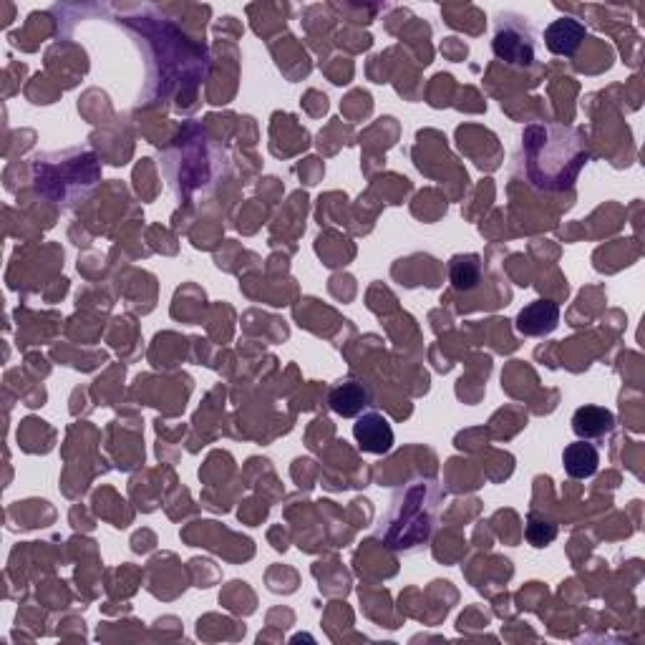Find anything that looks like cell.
<instances>
[{
    "mask_svg": "<svg viewBox=\"0 0 645 645\" xmlns=\"http://www.w3.org/2000/svg\"><path fill=\"white\" fill-rule=\"evenodd\" d=\"M527 179L540 192H565L588 162L583 134L562 124H530L522 132Z\"/></svg>",
    "mask_w": 645,
    "mask_h": 645,
    "instance_id": "cell-1",
    "label": "cell"
},
{
    "mask_svg": "<svg viewBox=\"0 0 645 645\" xmlns=\"http://www.w3.org/2000/svg\"><path fill=\"white\" fill-rule=\"evenodd\" d=\"M525 21L527 18L520 16H502L497 36L492 41L494 56L509 66H520V69H530L535 63V36Z\"/></svg>",
    "mask_w": 645,
    "mask_h": 645,
    "instance_id": "cell-2",
    "label": "cell"
},
{
    "mask_svg": "<svg viewBox=\"0 0 645 645\" xmlns=\"http://www.w3.org/2000/svg\"><path fill=\"white\" fill-rule=\"evenodd\" d=\"M353 439H356L358 449L366 451V454H386L394 446V429H391L386 416L366 411V414L356 416Z\"/></svg>",
    "mask_w": 645,
    "mask_h": 645,
    "instance_id": "cell-3",
    "label": "cell"
},
{
    "mask_svg": "<svg viewBox=\"0 0 645 645\" xmlns=\"http://www.w3.org/2000/svg\"><path fill=\"white\" fill-rule=\"evenodd\" d=\"M557 326H560V305L552 300H535V303L525 305L514 320L517 333L527 338L550 336Z\"/></svg>",
    "mask_w": 645,
    "mask_h": 645,
    "instance_id": "cell-4",
    "label": "cell"
},
{
    "mask_svg": "<svg viewBox=\"0 0 645 645\" xmlns=\"http://www.w3.org/2000/svg\"><path fill=\"white\" fill-rule=\"evenodd\" d=\"M583 41L585 26L577 18H557L545 31V46L555 56H575Z\"/></svg>",
    "mask_w": 645,
    "mask_h": 645,
    "instance_id": "cell-5",
    "label": "cell"
},
{
    "mask_svg": "<svg viewBox=\"0 0 645 645\" xmlns=\"http://www.w3.org/2000/svg\"><path fill=\"white\" fill-rule=\"evenodd\" d=\"M368 399H371V394H368L366 386L353 381V378L338 381L331 389V394H328V404H331L333 414L343 416V419H356V416H361L363 409L368 406Z\"/></svg>",
    "mask_w": 645,
    "mask_h": 645,
    "instance_id": "cell-6",
    "label": "cell"
},
{
    "mask_svg": "<svg viewBox=\"0 0 645 645\" xmlns=\"http://www.w3.org/2000/svg\"><path fill=\"white\" fill-rule=\"evenodd\" d=\"M562 467L570 479H590L600 469V454L590 441H575L562 451Z\"/></svg>",
    "mask_w": 645,
    "mask_h": 645,
    "instance_id": "cell-7",
    "label": "cell"
},
{
    "mask_svg": "<svg viewBox=\"0 0 645 645\" xmlns=\"http://www.w3.org/2000/svg\"><path fill=\"white\" fill-rule=\"evenodd\" d=\"M615 426L613 411L603 409V406H580L572 414V431L577 434V439L590 441L600 439V436L610 434Z\"/></svg>",
    "mask_w": 645,
    "mask_h": 645,
    "instance_id": "cell-8",
    "label": "cell"
},
{
    "mask_svg": "<svg viewBox=\"0 0 645 645\" xmlns=\"http://www.w3.org/2000/svg\"><path fill=\"white\" fill-rule=\"evenodd\" d=\"M449 280L454 285V290L459 293H469L482 283V263L479 255H457L451 257L449 263Z\"/></svg>",
    "mask_w": 645,
    "mask_h": 645,
    "instance_id": "cell-9",
    "label": "cell"
},
{
    "mask_svg": "<svg viewBox=\"0 0 645 645\" xmlns=\"http://www.w3.org/2000/svg\"><path fill=\"white\" fill-rule=\"evenodd\" d=\"M557 537V525L552 520H545L542 514L532 512L527 517V540H530L532 547H545L550 545Z\"/></svg>",
    "mask_w": 645,
    "mask_h": 645,
    "instance_id": "cell-10",
    "label": "cell"
}]
</instances>
